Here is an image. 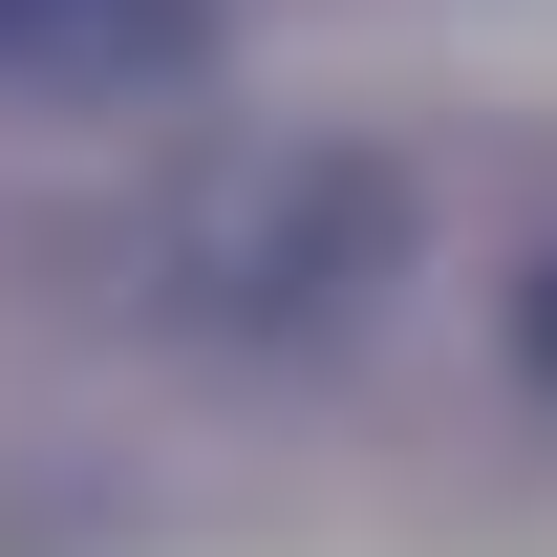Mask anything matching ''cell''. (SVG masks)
I'll use <instances>...</instances> for the list:
<instances>
[{
	"mask_svg": "<svg viewBox=\"0 0 557 557\" xmlns=\"http://www.w3.org/2000/svg\"><path fill=\"white\" fill-rule=\"evenodd\" d=\"M386 258H408V172H386V150H322V129L214 150L194 194L150 214V278H172V322H236V344H300V322H344Z\"/></svg>",
	"mask_w": 557,
	"mask_h": 557,
	"instance_id": "1",
	"label": "cell"
},
{
	"mask_svg": "<svg viewBox=\"0 0 557 557\" xmlns=\"http://www.w3.org/2000/svg\"><path fill=\"white\" fill-rule=\"evenodd\" d=\"M214 65V0H0V86L44 108H150Z\"/></svg>",
	"mask_w": 557,
	"mask_h": 557,
	"instance_id": "2",
	"label": "cell"
},
{
	"mask_svg": "<svg viewBox=\"0 0 557 557\" xmlns=\"http://www.w3.org/2000/svg\"><path fill=\"white\" fill-rule=\"evenodd\" d=\"M515 364H536V386H557V258H536V300H515Z\"/></svg>",
	"mask_w": 557,
	"mask_h": 557,
	"instance_id": "3",
	"label": "cell"
}]
</instances>
